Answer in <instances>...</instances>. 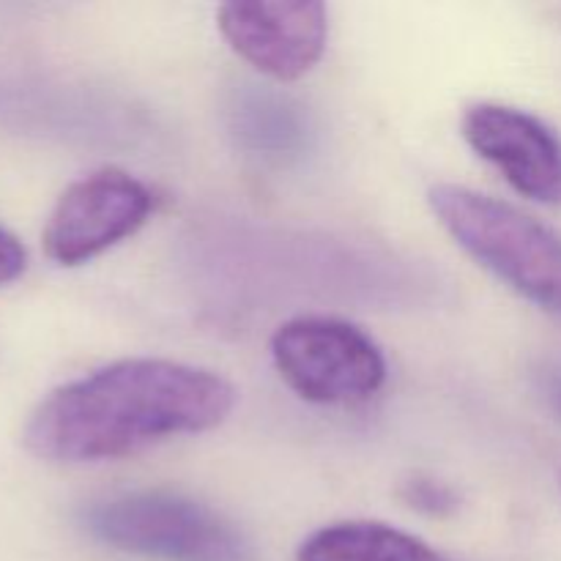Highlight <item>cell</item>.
<instances>
[{
    "label": "cell",
    "instance_id": "1",
    "mask_svg": "<svg viewBox=\"0 0 561 561\" xmlns=\"http://www.w3.org/2000/svg\"><path fill=\"white\" fill-rule=\"evenodd\" d=\"M233 405L236 389L206 367L121 359L53 389L27 416L22 442L49 463H104L214 431Z\"/></svg>",
    "mask_w": 561,
    "mask_h": 561
},
{
    "label": "cell",
    "instance_id": "2",
    "mask_svg": "<svg viewBox=\"0 0 561 561\" xmlns=\"http://www.w3.org/2000/svg\"><path fill=\"white\" fill-rule=\"evenodd\" d=\"M427 201L466 255L561 321V236L520 208L469 186L438 184Z\"/></svg>",
    "mask_w": 561,
    "mask_h": 561
},
{
    "label": "cell",
    "instance_id": "3",
    "mask_svg": "<svg viewBox=\"0 0 561 561\" xmlns=\"http://www.w3.org/2000/svg\"><path fill=\"white\" fill-rule=\"evenodd\" d=\"M91 540L151 561H257L250 537L197 499L173 491H124L80 510Z\"/></svg>",
    "mask_w": 561,
    "mask_h": 561
},
{
    "label": "cell",
    "instance_id": "4",
    "mask_svg": "<svg viewBox=\"0 0 561 561\" xmlns=\"http://www.w3.org/2000/svg\"><path fill=\"white\" fill-rule=\"evenodd\" d=\"M272 362L285 387L312 405H359L387 383L376 340L343 318L301 316L272 334Z\"/></svg>",
    "mask_w": 561,
    "mask_h": 561
},
{
    "label": "cell",
    "instance_id": "5",
    "mask_svg": "<svg viewBox=\"0 0 561 561\" xmlns=\"http://www.w3.org/2000/svg\"><path fill=\"white\" fill-rule=\"evenodd\" d=\"M153 211V195L140 179L118 168L82 175L55 203L44 225V252L58 266H82L131 239Z\"/></svg>",
    "mask_w": 561,
    "mask_h": 561
},
{
    "label": "cell",
    "instance_id": "6",
    "mask_svg": "<svg viewBox=\"0 0 561 561\" xmlns=\"http://www.w3.org/2000/svg\"><path fill=\"white\" fill-rule=\"evenodd\" d=\"M217 25L228 47L252 69L290 82L323 58L329 11L323 3H225Z\"/></svg>",
    "mask_w": 561,
    "mask_h": 561
},
{
    "label": "cell",
    "instance_id": "7",
    "mask_svg": "<svg viewBox=\"0 0 561 561\" xmlns=\"http://www.w3.org/2000/svg\"><path fill=\"white\" fill-rule=\"evenodd\" d=\"M460 131L518 195L561 206V137L546 121L510 104L480 102L466 110Z\"/></svg>",
    "mask_w": 561,
    "mask_h": 561
},
{
    "label": "cell",
    "instance_id": "8",
    "mask_svg": "<svg viewBox=\"0 0 561 561\" xmlns=\"http://www.w3.org/2000/svg\"><path fill=\"white\" fill-rule=\"evenodd\" d=\"M236 140L255 157L288 162L310 148V118L294 99L266 88L244 85L228 107Z\"/></svg>",
    "mask_w": 561,
    "mask_h": 561
},
{
    "label": "cell",
    "instance_id": "9",
    "mask_svg": "<svg viewBox=\"0 0 561 561\" xmlns=\"http://www.w3.org/2000/svg\"><path fill=\"white\" fill-rule=\"evenodd\" d=\"M296 561H449L436 548L378 520H340L312 531Z\"/></svg>",
    "mask_w": 561,
    "mask_h": 561
},
{
    "label": "cell",
    "instance_id": "10",
    "mask_svg": "<svg viewBox=\"0 0 561 561\" xmlns=\"http://www.w3.org/2000/svg\"><path fill=\"white\" fill-rule=\"evenodd\" d=\"M400 499L427 518H449L460 507L458 491L431 474H411L409 480L400 482Z\"/></svg>",
    "mask_w": 561,
    "mask_h": 561
},
{
    "label": "cell",
    "instance_id": "11",
    "mask_svg": "<svg viewBox=\"0 0 561 561\" xmlns=\"http://www.w3.org/2000/svg\"><path fill=\"white\" fill-rule=\"evenodd\" d=\"M27 250L11 230L0 225V285H11L25 274Z\"/></svg>",
    "mask_w": 561,
    "mask_h": 561
},
{
    "label": "cell",
    "instance_id": "12",
    "mask_svg": "<svg viewBox=\"0 0 561 561\" xmlns=\"http://www.w3.org/2000/svg\"><path fill=\"white\" fill-rule=\"evenodd\" d=\"M535 381L548 409L561 420V362H546L535 373Z\"/></svg>",
    "mask_w": 561,
    "mask_h": 561
}]
</instances>
